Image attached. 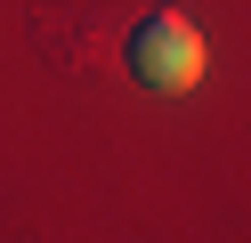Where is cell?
<instances>
[{"mask_svg":"<svg viewBox=\"0 0 251 243\" xmlns=\"http://www.w3.org/2000/svg\"><path fill=\"white\" fill-rule=\"evenodd\" d=\"M130 73L146 81V89L178 97L202 81V32L186 25V16H146V25L130 32Z\"/></svg>","mask_w":251,"mask_h":243,"instance_id":"6da1fadb","label":"cell"}]
</instances>
